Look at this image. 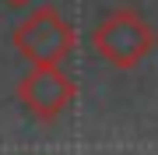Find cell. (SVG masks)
Returning <instances> with one entry per match:
<instances>
[{
    "instance_id": "2",
    "label": "cell",
    "mask_w": 158,
    "mask_h": 155,
    "mask_svg": "<svg viewBox=\"0 0 158 155\" xmlns=\"http://www.w3.org/2000/svg\"><path fill=\"white\" fill-rule=\"evenodd\" d=\"M14 46L28 63H63L77 46V32L60 7L46 4L14 28Z\"/></svg>"
},
{
    "instance_id": "3",
    "label": "cell",
    "mask_w": 158,
    "mask_h": 155,
    "mask_svg": "<svg viewBox=\"0 0 158 155\" xmlns=\"http://www.w3.org/2000/svg\"><path fill=\"white\" fill-rule=\"evenodd\" d=\"M18 102L35 120H56L74 102V81L63 74V63H32V71L18 81Z\"/></svg>"
},
{
    "instance_id": "4",
    "label": "cell",
    "mask_w": 158,
    "mask_h": 155,
    "mask_svg": "<svg viewBox=\"0 0 158 155\" xmlns=\"http://www.w3.org/2000/svg\"><path fill=\"white\" fill-rule=\"evenodd\" d=\"M4 4H7V7H25L28 0H4Z\"/></svg>"
},
{
    "instance_id": "1",
    "label": "cell",
    "mask_w": 158,
    "mask_h": 155,
    "mask_svg": "<svg viewBox=\"0 0 158 155\" xmlns=\"http://www.w3.org/2000/svg\"><path fill=\"white\" fill-rule=\"evenodd\" d=\"M91 46L98 50V57L106 63H113L119 71H134L155 50V28L137 11L119 7V11L106 14L98 21L95 35H91Z\"/></svg>"
}]
</instances>
